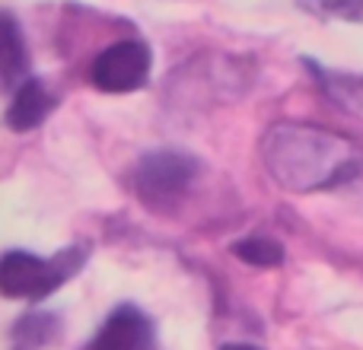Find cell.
Returning a JSON list of instances; mask_svg holds the SVG:
<instances>
[{
	"label": "cell",
	"instance_id": "obj_7",
	"mask_svg": "<svg viewBox=\"0 0 363 350\" xmlns=\"http://www.w3.org/2000/svg\"><path fill=\"white\" fill-rule=\"evenodd\" d=\"M61 334V319L55 312H26L13 322L10 328V347L6 350H45Z\"/></svg>",
	"mask_w": 363,
	"mask_h": 350
},
{
	"label": "cell",
	"instance_id": "obj_11",
	"mask_svg": "<svg viewBox=\"0 0 363 350\" xmlns=\"http://www.w3.org/2000/svg\"><path fill=\"white\" fill-rule=\"evenodd\" d=\"M220 350H262V347H255V344H239V341H233V344H223Z\"/></svg>",
	"mask_w": 363,
	"mask_h": 350
},
{
	"label": "cell",
	"instance_id": "obj_6",
	"mask_svg": "<svg viewBox=\"0 0 363 350\" xmlns=\"http://www.w3.org/2000/svg\"><path fill=\"white\" fill-rule=\"evenodd\" d=\"M55 106H57L55 93H51L42 80L26 77V80L13 89V99H10V106H6V128L19 131V134L32 131V128H38L55 112Z\"/></svg>",
	"mask_w": 363,
	"mask_h": 350
},
{
	"label": "cell",
	"instance_id": "obj_8",
	"mask_svg": "<svg viewBox=\"0 0 363 350\" xmlns=\"http://www.w3.org/2000/svg\"><path fill=\"white\" fill-rule=\"evenodd\" d=\"M0 64H4V86L13 93V89L26 80L29 51H26V42H23V35H19V26L10 13L4 16V57H0Z\"/></svg>",
	"mask_w": 363,
	"mask_h": 350
},
{
	"label": "cell",
	"instance_id": "obj_2",
	"mask_svg": "<svg viewBox=\"0 0 363 350\" xmlns=\"http://www.w3.org/2000/svg\"><path fill=\"white\" fill-rule=\"evenodd\" d=\"M86 245H70L55 258H38L29 252H6L0 261V290L6 300H45L61 290L86 264Z\"/></svg>",
	"mask_w": 363,
	"mask_h": 350
},
{
	"label": "cell",
	"instance_id": "obj_10",
	"mask_svg": "<svg viewBox=\"0 0 363 350\" xmlns=\"http://www.w3.org/2000/svg\"><path fill=\"white\" fill-rule=\"evenodd\" d=\"M322 10L328 16L351 19V23H363V0H319Z\"/></svg>",
	"mask_w": 363,
	"mask_h": 350
},
{
	"label": "cell",
	"instance_id": "obj_9",
	"mask_svg": "<svg viewBox=\"0 0 363 350\" xmlns=\"http://www.w3.org/2000/svg\"><path fill=\"white\" fill-rule=\"evenodd\" d=\"M233 255L242 258L245 264H255V268H277V264H284V245L274 242L271 236H245L233 245Z\"/></svg>",
	"mask_w": 363,
	"mask_h": 350
},
{
	"label": "cell",
	"instance_id": "obj_5",
	"mask_svg": "<svg viewBox=\"0 0 363 350\" xmlns=\"http://www.w3.org/2000/svg\"><path fill=\"white\" fill-rule=\"evenodd\" d=\"M153 325L138 306H118L83 350H150Z\"/></svg>",
	"mask_w": 363,
	"mask_h": 350
},
{
	"label": "cell",
	"instance_id": "obj_4",
	"mask_svg": "<svg viewBox=\"0 0 363 350\" xmlns=\"http://www.w3.org/2000/svg\"><path fill=\"white\" fill-rule=\"evenodd\" d=\"M150 64V48L138 38H125V42H115L96 55L93 67H89V80L102 93H134L147 83Z\"/></svg>",
	"mask_w": 363,
	"mask_h": 350
},
{
	"label": "cell",
	"instance_id": "obj_3",
	"mask_svg": "<svg viewBox=\"0 0 363 350\" xmlns=\"http://www.w3.org/2000/svg\"><path fill=\"white\" fill-rule=\"evenodd\" d=\"M198 172H201L198 159L188 157V153L157 150V153H147L138 163L131 185L140 204L157 213H166V210H176L182 201L188 198Z\"/></svg>",
	"mask_w": 363,
	"mask_h": 350
},
{
	"label": "cell",
	"instance_id": "obj_1",
	"mask_svg": "<svg viewBox=\"0 0 363 350\" xmlns=\"http://www.w3.org/2000/svg\"><path fill=\"white\" fill-rule=\"evenodd\" d=\"M262 159L271 179L290 191H319L354 179L363 166L360 150L341 134L315 125L284 121L262 140Z\"/></svg>",
	"mask_w": 363,
	"mask_h": 350
}]
</instances>
